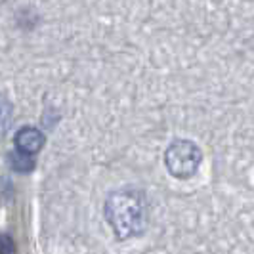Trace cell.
<instances>
[{
	"instance_id": "obj_3",
	"label": "cell",
	"mask_w": 254,
	"mask_h": 254,
	"mask_svg": "<svg viewBox=\"0 0 254 254\" xmlns=\"http://www.w3.org/2000/svg\"><path fill=\"white\" fill-rule=\"evenodd\" d=\"M46 145V134L33 125L21 127L13 136V149L29 157H35Z\"/></svg>"
},
{
	"instance_id": "obj_2",
	"label": "cell",
	"mask_w": 254,
	"mask_h": 254,
	"mask_svg": "<svg viewBox=\"0 0 254 254\" xmlns=\"http://www.w3.org/2000/svg\"><path fill=\"white\" fill-rule=\"evenodd\" d=\"M203 149L190 138H174L166 145L163 161L166 172L180 182L195 178L203 165Z\"/></svg>"
},
{
	"instance_id": "obj_6",
	"label": "cell",
	"mask_w": 254,
	"mask_h": 254,
	"mask_svg": "<svg viewBox=\"0 0 254 254\" xmlns=\"http://www.w3.org/2000/svg\"><path fill=\"white\" fill-rule=\"evenodd\" d=\"M0 253H15V243H13V239L8 233H0Z\"/></svg>"
},
{
	"instance_id": "obj_4",
	"label": "cell",
	"mask_w": 254,
	"mask_h": 254,
	"mask_svg": "<svg viewBox=\"0 0 254 254\" xmlns=\"http://www.w3.org/2000/svg\"><path fill=\"white\" fill-rule=\"evenodd\" d=\"M13 121V103L10 102V98L0 92V141L4 140V136L10 132Z\"/></svg>"
},
{
	"instance_id": "obj_5",
	"label": "cell",
	"mask_w": 254,
	"mask_h": 254,
	"mask_svg": "<svg viewBox=\"0 0 254 254\" xmlns=\"http://www.w3.org/2000/svg\"><path fill=\"white\" fill-rule=\"evenodd\" d=\"M6 161H8V165L12 166V170L21 172V174H25V172H33V170H35V166H37V163H35V159H33V157L23 155V153L15 151V149H13L12 153H8Z\"/></svg>"
},
{
	"instance_id": "obj_1",
	"label": "cell",
	"mask_w": 254,
	"mask_h": 254,
	"mask_svg": "<svg viewBox=\"0 0 254 254\" xmlns=\"http://www.w3.org/2000/svg\"><path fill=\"white\" fill-rule=\"evenodd\" d=\"M149 195L141 186L128 184L107 193L103 201V218L117 241L136 239L149 224Z\"/></svg>"
}]
</instances>
